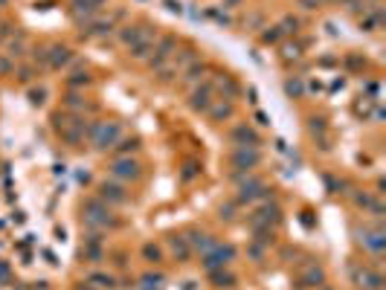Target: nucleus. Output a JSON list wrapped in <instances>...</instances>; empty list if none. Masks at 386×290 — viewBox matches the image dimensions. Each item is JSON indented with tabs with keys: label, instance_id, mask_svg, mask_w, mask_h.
I'll return each mask as SVG.
<instances>
[{
	"label": "nucleus",
	"instance_id": "f257e3e1",
	"mask_svg": "<svg viewBox=\"0 0 386 290\" xmlns=\"http://www.w3.org/2000/svg\"><path fill=\"white\" fill-rule=\"evenodd\" d=\"M84 215H81V223L87 227V230L99 232V230H108V227H116V220H113V212L111 206L105 203L102 198H90L84 200Z\"/></svg>",
	"mask_w": 386,
	"mask_h": 290
},
{
	"label": "nucleus",
	"instance_id": "f03ea898",
	"mask_svg": "<svg viewBox=\"0 0 386 290\" xmlns=\"http://www.w3.org/2000/svg\"><path fill=\"white\" fill-rule=\"evenodd\" d=\"M84 134L90 137L93 145H96L99 151H108V148H113V145L122 140V125L119 122H93V125L84 128Z\"/></svg>",
	"mask_w": 386,
	"mask_h": 290
},
{
	"label": "nucleus",
	"instance_id": "7ed1b4c3",
	"mask_svg": "<svg viewBox=\"0 0 386 290\" xmlns=\"http://www.w3.org/2000/svg\"><path fill=\"white\" fill-rule=\"evenodd\" d=\"M55 128H58L61 140L67 142V145H79L81 140H84V119H79V116H55Z\"/></svg>",
	"mask_w": 386,
	"mask_h": 290
},
{
	"label": "nucleus",
	"instance_id": "20e7f679",
	"mask_svg": "<svg viewBox=\"0 0 386 290\" xmlns=\"http://www.w3.org/2000/svg\"><path fill=\"white\" fill-rule=\"evenodd\" d=\"M230 160H233V166L238 171H250L262 163V151L255 148V145H235V151L230 154Z\"/></svg>",
	"mask_w": 386,
	"mask_h": 290
},
{
	"label": "nucleus",
	"instance_id": "39448f33",
	"mask_svg": "<svg viewBox=\"0 0 386 290\" xmlns=\"http://www.w3.org/2000/svg\"><path fill=\"white\" fill-rule=\"evenodd\" d=\"M142 174V166L137 160H131V157H119V160H113L111 166V177L119 183H128V180H137Z\"/></svg>",
	"mask_w": 386,
	"mask_h": 290
},
{
	"label": "nucleus",
	"instance_id": "423d86ee",
	"mask_svg": "<svg viewBox=\"0 0 386 290\" xmlns=\"http://www.w3.org/2000/svg\"><path fill=\"white\" fill-rule=\"evenodd\" d=\"M99 198L108 203V206H119V203H125L128 200V195H125V186L116 180H105L99 186Z\"/></svg>",
	"mask_w": 386,
	"mask_h": 290
},
{
	"label": "nucleus",
	"instance_id": "0eeeda50",
	"mask_svg": "<svg viewBox=\"0 0 386 290\" xmlns=\"http://www.w3.org/2000/svg\"><path fill=\"white\" fill-rule=\"evenodd\" d=\"M157 38H160V35H157V32L151 35V29H148V32H145V38L137 41L134 47H128L131 58H134V61H151V55H154V44H157Z\"/></svg>",
	"mask_w": 386,
	"mask_h": 290
},
{
	"label": "nucleus",
	"instance_id": "6e6552de",
	"mask_svg": "<svg viewBox=\"0 0 386 290\" xmlns=\"http://www.w3.org/2000/svg\"><path fill=\"white\" fill-rule=\"evenodd\" d=\"M174 50H177V38H172V35H160V38H157V44H154L151 67H157V64H163V61H169Z\"/></svg>",
	"mask_w": 386,
	"mask_h": 290
},
{
	"label": "nucleus",
	"instance_id": "1a4fd4ad",
	"mask_svg": "<svg viewBox=\"0 0 386 290\" xmlns=\"http://www.w3.org/2000/svg\"><path fill=\"white\" fill-rule=\"evenodd\" d=\"M212 102H215L212 99V84H201V87H195L192 96H189V108H192L195 113H206Z\"/></svg>",
	"mask_w": 386,
	"mask_h": 290
},
{
	"label": "nucleus",
	"instance_id": "9d476101",
	"mask_svg": "<svg viewBox=\"0 0 386 290\" xmlns=\"http://www.w3.org/2000/svg\"><path fill=\"white\" fill-rule=\"evenodd\" d=\"M351 276H355V281L360 284L363 290H380L383 287V279H380V273H375L372 267H351Z\"/></svg>",
	"mask_w": 386,
	"mask_h": 290
},
{
	"label": "nucleus",
	"instance_id": "9b49d317",
	"mask_svg": "<svg viewBox=\"0 0 386 290\" xmlns=\"http://www.w3.org/2000/svg\"><path fill=\"white\" fill-rule=\"evenodd\" d=\"M108 32H113V20L108 18H93L90 23H84L81 26V38H99V35H108Z\"/></svg>",
	"mask_w": 386,
	"mask_h": 290
},
{
	"label": "nucleus",
	"instance_id": "f8f14e48",
	"mask_svg": "<svg viewBox=\"0 0 386 290\" xmlns=\"http://www.w3.org/2000/svg\"><path fill=\"white\" fill-rule=\"evenodd\" d=\"M264 183L259 180V177H250V180L241 183V195H238V203H250V200L255 198H264Z\"/></svg>",
	"mask_w": 386,
	"mask_h": 290
},
{
	"label": "nucleus",
	"instance_id": "ddd939ff",
	"mask_svg": "<svg viewBox=\"0 0 386 290\" xmlns=\"http://www.w3.org/2000/svg\"><path fill=\"white\" fill-rule=\"evenodd\" d=\"M145 32H148L145 23H134V26L128 23V26H122V29H119V44H122V47H134L137 41L145 38Z\"/></svg>",
	"mask_w": 386,
	"mask_h": 290
},
{
	"label": "nucleus",
	"instance_id": "4468645a",
	"mask_svg": "<svg viewBox=\"0 0 386 290\" xmlns=\"http://www.w3.org/2000/svg\"><path fill=\"white\" fill-rule=\"evenodd\" d=\"M47 55H50V70H61V67H67V64L73 61V52L67 50V47H61V44L50 47Z\"/></svg>",
	"mask_w": 386,
	"mask_h": 290
},
{
	"label": "nucleus",
	"instance_id": "2eb2a0df",
	"mask_svg": "<svg viewBox=\"0 0 386 290\" xmlns=\"http://www.w3.org/2000/svg\"><path fill=\"white\" fill-rule=\"evenodd\" d=\"M299 284H302V287H323V284H325V273H323V267H319V264H311V267L302 273Z\"/></svg>",
	"mask_w": 386,
	"mask_h": 290
},
{
	"label": "nucleus",
	"instance_id": "dca6fc26",
	"mask_svg": "<svg viewBox=\"0 0 386 290\" xmlns=\"http://www.w3.org/2000/svg\"><path fill=\"white\" fill-rule=\"evenodd\" d=\"M233 140L238 145H259V134H255L250 125H235L233 128Z\"/></svg>",
	"mask_w": 386,
	"mask_h": 290
},
{
	"label": "nucleus",
	"instance_id": "f3484780",
	"mask_svg": "<svg viewBox=\"0 0 386 290\" xmlns=\"http://www.w3.org/2000/svg\"><path fill=\"white\" fill-rule=\"evenodd\" d=\"M169 247H172L177 261H189V255H192V247H189V241L183 238V235H172L169 238Z\"/></svg>",
	"mask_w": 386,
	"mask_h": 290
},
{
	"label": "nucleus",
	"instance_id": "a211bd4d",
	"mask_svg": "<svg viewBox=\"0 0 386 290\" xmlns=\"http://www.w3.org/2000/svg\"><path fill=\"white\" fill-rule=\"evenodd\" d=\"M186 241H189V247H192V250H201V252H209V250L215 247L212 238H209L206 232H198V230L189 232V235H186Z\"/></svg>",
	"mask_w": 386,
	"mask_h": 290
},
{
	"label": "nucleus",
	"instance_id": "6ab92c4d",
	"mask_svg": "<svg viewBox=\"0 0 386 290\" xmlns=\"http://www.w3.org/2000/svg\"><path fill=\"white\" fill-rule=\"evenodd\" d=\"M206 116L215 122H221V119H230L233 116V105L230 102H212L209 105V110H206Z\"/></svg>",
	"mask_w": 386,
	"mask_h": 290
},
{
	"label": "nucleus",
	"instance_id": "aec40b11",
	"mask_svg": "<svg viewBox=\"0 0 386 290\" xmlns=\"http://www.w3.org/2000/svg\"><path fill=\"white\" fill-rule=\"evenodd\" d=\"M360 241H363L372 252L383 250V232H380V230H363V238H360Z\"/></svg>",
	"mask_w": 386,
	"mask_h": 290
},
{
	"label": "nucleus",
	"instance_id": "412c9836",
	"mask_svg": "<svg viewBox=\"0 0 386 290\" xmlns=\"http://www.w3.org/2000/svg\"><path fill=\"white\" fill-rule=\"evenodd\" d=\"M203 73H206V64H203V61H195L192 67H186L180 76H183V81H186V84H198V81L203 79Z\"/></svg>",
	"mask_w": 386,
	"mask_h": 290
},
{
	"label": "nucleus",
	"instance_id": "4be33fe9",
	"mask_svg": "<svg viewBox=\"0 0 386 290\" xmlns=\"http://www.w3.org/2000/svg\"><path fill=\"white\" fill-rule=\"evenodd\" d=\"M23 50H26L23 35H18V38H9V41H6V52H3V55H9L12 61H18V58H23Z\"/></svg>",
	"mask_w": 386,
	"mask_h": 290
},
{
	"label": "nucleus",
	"instance_id": "5701e85b",
	"mask_svg": "<svg viewBox=\"0 0 386 290\" xmlns=\"http://www.w3.org/2000/svg\"><path fill=\"white\" fill-rule=\"evenodd\" d=\"M212 255L218 259V264H221V267H227V264L235 259V247H233V244H223V247H218V244H215V247H212Z\"/></svg>",
	"mask_w": 386,
	"mask_h": 290
},
{
	"label": "nucleus",
	"instance_id": "b1692460",
	"mask_svg": "<svg viewBox=\"0 0 386 290\" xmlns=\"http://www.w3.org/2000/svg\"><path fill=\"white\" fill-rule=\"evenodd\" d=\"M212 276V281H215V287H233L235 284V276L230 270H223V267H218V270H212L209 273Z\"/></svg>",
	"mask_w": 386,
	"mask_h": 290
},
{
	"label": "nucleus",
	"instance_id": "393cba45",
	"mask_svg": "<svg viewBox=\"0 0 386 290\" xmlns=\"http://www.w3.org/2000/svg\"><path fill=\"white\" fill-rule=\"evenodd\" d=\"M154 73H157V79H160V81H172L174 76H180L177 67H174V61H163V64H157Z\"/></svg>",
	"mask_w": 386,
	"mask_h": 290
},
{
	"label": "nucleus",
	"instance_id": "a878e982",
	"mask_svg": "<svg viewBox=\"0 0 386 290\" xmlns=\"http://www.w3.org/2000/svg\"><path fill=\"white\" fill-rule=\"evenodd\" d=\"M215 84H218V90H221V93H227V99H235V96H238V84H235L233 79L218 76V79H215Z\"/></svg>",
	"mask_w": 386,
	"mask_h": 290
},
{
	"label": "nucleus",
	"instance_id": "bb28decb",
	"mask_svg": "<svg viewBox=\"0 0 386 290\" xmlns=\"http://www.w3.org/2000/svg\"><path fill=\"white\" fill-rule=\"evenodd\" d=\"M87 284H96V287H113V276H105V273H90Z\"/></svg>",
	"mask_w": 386,
	"mask_h": 290
},
{
	"label": "nucleus",
	"instance_id": "cd10ccee",
	"mask_svg": "<svg viewBox=\"0 0 386 290\" xmlns=\"http://www.w3.org/2000/svg\"><path fill=\"white\" fill-rule=\"evenodd\" d=\"M284 93H287V96H302V93H305L302 81H299V79H287V81H284Z\"/></svg>",
	"mask_w": 386,
	"mask_h": 290
},
{
	"label": "nucleus",
	"instance_id": "c85d7f7f",
	"mask_svg": "<svg viewBox=\"0 0 386 290\" xmlns=\"http://www.w3.org/2000/svg\"><path fill=\"white\" fill-rule=\"evenodd\" d=\"M137 145H140V142L134 140V137H131V140H125V137H122V140L116 142V145H113V148L119 151V154H128V151H134V148H137Z\"/></svg>",
	"mask_w": 386,
	"mask_h": 290
},
{
	"label": "nucleus",
	"instance_id": "c756f323",
	"mask_svg": "<svg viewBox=\"0 0 386 290\" xmlns=\"http://www.w3.org/2000/svg\"><path fill=\"white\" fill-rule=\"evenodd\" d=\"M279 35H282V29H279V26H270L267 32H262V44H276Z\"/></svg>",
	"mask_w": 386,
	"mask_h": 290
},
{
	"label": "nucleus",
	"instance_id": "7c9ffc66",
	"mask_svg": "<svg viewBox=\"0 0 386 290\" xmlns=\"http://www.w3.org/2000/svg\"><path fill=\"white\" fill-rule=\"evenodd\" d=\"M142 255H145V261H160V247L145 244V247H142Z\"/></svg>",
	"mask_w": 386,
	"mask_h": 290
},
{
	"label": "nucleus",
	"instance_id": "2f4dec72",
	"mask_svg": "<svg viewBox=\"0 0 386 290\" xmlns=\"http://www.w3.org/2000/svg\"><path fill=\"white\" fill-rule=\"evenodd\" d=\"M6 73H15V61L0 52V76H6Z\"/></svg>",
	"mask_w": 386,
	"mask_h": 290
},
{
	"label": "nucleus",
	"instance_id": "473e14b6",
	"mask_svg": "<svg viewBox=\"0 0 386 290\" xmlns=\"http://www.w3.org/2000/svg\"><path fill=\"white\" fill-rule=\"evenodd\" d=\"M15 76H18L20 84H29L32 76H35V70H32V67H18V73H15Z\"/></svg>",
	"mask_w": 386,
	"mask_h": 290
},
{
	"label": "nucleus",
	"instance_id": "72a5a7b5",
	"mask_svg": "<svg viewBox=\"0 0 386 290\" xmlns=\"http://www.w3.org/2000/svg\"><path fill=\"white\" fill-rule=\"evenodd\" d=\"M67 108H70V110H79V108H84V99H81L79 93H70V96H67Z\"/></svg>",
	"mask_w": 386,
	"mask_h": 290
},
{
	"label": "nucleus",
	"instance_id": "f704fd0d",
	"mask_svg": "<svg viewBox=\"0 0 386 290\" xmlns=\"http://www.w3.org/2000/svg\"><path fill=\"white\" fill-rule=\"evenodd\" d=\"M279 29H282V32H296V29H299V20H296V18H284Z\"/></svg>",
	"mask_w": 386,
	"mask_h": 290
},
{
	"label": "nucleus",
	"instance_id": "c9c22d12",
	"mask_svg": "<svg viewBox=\"0 0 386 290\" xmlns=\"http://www.w3.org/2000/svg\"><path fill=\"white\" fill-rule=\"evenodd\" d=\"M247 252H250V259H253V261H262L264 259V247H262V244H250V250H247Z\"/></svg>",
	"mask_w": 386,
	"mask_h": 290
},
{
	"label": "nucleus",
	"instance_id": "e433bc0d",
	"mask_svg": "<svg viewBox=\"0 0 386 290\" xmlns=\"http://www.w3.org/2000/svg\"><path fill=\"white\" fill-rule=\"evenodd\" d=\"M87 81H90L87 79V73H76V76L70 79V87H79V84H87Z\"/></svg>",
	"mask_w": 386,
	"mask_h": 290
},
{
	"label": "nucleus",
	"instance_id": "4c0bfd02",
	"mask_svg": "<svg viewBox=\"0 0 386 290\" xmlns=\"http://www.w3.org/2000/svg\"><path fill=\"white\" fill-rule=\"evenodd\" d=\"M160 281H163V276H142V284L145 287H157Z\"/></svg>",
	"mask_w": 386,
	"mask_h": 290
},
{
	"label": "nucleus",
	"instance_id": "58836bf2",
	"mask_svg": "<svg viewBox=\"0 0 386 290\" xmlns=\"http://www.w3.org/2000/svg\"><path fill=\"white\" fill-rule=\"evenodd\" d=\"M233 212H235V203H227V206H221V218H227V220H233V218H235Z\"/></svg>",
	"mask_w": 386,
	"mask_h": 290
},
{
	"label": "nucleus",
	"instance_id": "ea45409f",
	"mask_svg": "<svg viewBox=\"0 0 386 290\" xmlns=\"http://www.w3.org/2000/svg\"><path fill=\"white\" fill-rule=\"evenodd\" d=\"M299 3H302V9L314 12V9H319V3H323V0H299Z\"/></svg>",
	"mask_w": 386,
	"mask_h": 290
},
{
	"label": "nucleus",
	"instance_id": "a19ab883",
	"mask_svg": "<svg viewBox=\"0 0 386 290\" xmlns=\"http://www.w3.org/2000/svg\"><path fill=\"white\" fill-rule=\"evenodd\" d=\"M323 131H325L323 119H311V134H323Z\"/></svg>",
	"mask_w": 386,
	"mask_h": 290
},
{
	"label": "nucleus",
	"instance_id": "79ce46f5",
	"mask_svg": "<svg viewBox=\"0 0 386 290\" xmlns=\"http://www.w3.org/2000/svg\"><path fill=\"white\" fill-rule=\"evenodd\" d=\"M29 102L32 105H41L44 102V90H29Z\"/></svg>",
	"mask_w": 386,
	"mask_h": 290
},
{
	"label": "nucleus",
	"instance_id": "37998d69",
	"mask_svg": "<svg viewBox=\"0 0 386 290\" xmlns=\"http://www.w3.org/2000/svg\"><path fill=\"white\" fill-rule=\"evenodd\" d=\"M195 174H198V169H195V166H186V171H183V180H192Z\"/></svg>",
	"mask_w": 386,
	"mask_h": 290
},
{
	"label": "nucleus",
	"instance_id": "c03bdc74",
	"mask_svg": "<svg viewBox=\"0 0 386 290\" xmlns=\"http://www.w3.org/2000/svg\"><path fill=\"white\" fill-rule=\"evenodd\" d=\"M296 55H299L296 47H284V58H296Z\"/></svg>",
	"mask_w": 386,
	"mask_h": 290
},
{
	"label": "nucleus",
	"instance_id": "a18cd8bd",
	"mask_svg": "<svg viewBox=\"0 0 386 290\" xmlns=\"http://www.w3.org/2000/svg\"><path fill=\"white\" fill-rule=\"evenodd\" d=\"M6 276H9V264L0 261V281H6Z\"/></svg>",
	"mask_w": 386,
	"mask_h": 290
},
{
	"label": "nucleus",
	"instance_id": "49530a36",
	"mask_svg": "<svg viewBox=\"0 0 386 290\" xmlns=\"http://www.w3.org/2000/svg\"><path fill=\"white\" fill-rule=\"evenodd\" d=\"M79 290H93V284H81V287Z\"/></svg>",
	"mask_w": 386,
	"mask_h": 290
},
{
	"label": "nucleus",
	"instance_id": "de8ad7c7",
	"mask_svg": "<svg viewBox=\"0 0 386 290\" xmlns=\"http://www.w3.org/2000/svg\"><path fill=\"white\" fill-rule=\"evenodd\" d=\"M235 3H241V0H227V6H235Z\"/></svg>",
	"mask_w": 386,
	"mask_h": 290
},
{
	"label": "nucleus",
	"instance_id": "09e8293b",
	"mask_svg": "<svg viewBox=\"0 0 386 290\" xmlns=\"http://www.w3.org/2000/svg\"><path fill=\"white\" fill-rule=\"evenodd\" d=\"M6 3H9V0H0V9H3V6H6Z\"/></svg>",
	"mask_w": 386,
	"mask_h": 290
},
{
	"label": "nucleus",
	"instance_id": "8fccbe9b",
	"mask_svg": "<svg viewBox=\"0 0 386 290\" xmlns=\"http://www.w3.org/2000/svg\"><path fill=\"white\" fill-rule=\"evenodd\" d=\"M323 290H334V287H325V284H323Z\"/></svg>",
	"mask_w": 386,
	"mask_h": 290
},
{
	"label": "nucleus",
	"instance_id": "3c124183",
	"mask_svg": "<svg viewBox=\"0 0 386 290\" xmlns=\"http://www.w3.org/2000/svg\"><path fill=\"white\" fill-rule=\"evenodd\" d=\"M0 41H3V38H0Z\"/></svg>",
	"mask_w": 386,
	"mask_h": 290
}]
</instances>
